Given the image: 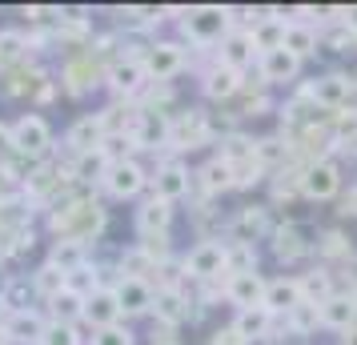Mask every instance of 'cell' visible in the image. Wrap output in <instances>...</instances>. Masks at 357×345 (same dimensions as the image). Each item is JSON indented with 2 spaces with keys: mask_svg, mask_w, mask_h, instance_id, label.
<instances>
[{
  "mask_svg": "<svg viewBox=\"0 0 357 345\" xmlns=\"http://www.w3.org/2000/svg\"><path fill=\"white\" fill-rule=\"evenodd\" d=\"M229 29H237V24H233V8H225V4H197V8H189L181 17V33L189 36L193 49L221 45L229 36Z\"/></svg>",
  "mask_w": 357,
  "mask_h": 345,
  "instance_id": "cell-1",
  "label": "cell"
},
{
  "mask_svg": "<svg viewBox=\"0 0 357 345\" xmlns=\"http://www.w3.org/2000/svg\"><path fill=\"white\" fill-rule=\"evenodd\" d=\"M217 141L213 132V116L205 109H181L169 113V153H193Z\"/></svg>",
  "mask_w": 357,
  "mask_h": 345,
  "instance_id": "cell-2",
  "label": "cell"
},
{
  "mask_svg": "<svg viewBox=\"0 0 357 345\" xmlns=\"http://www.w3.org/2000/svg\"><path fill=\"white\" fill-rule=\"evenodd\" d=\"M105 72H109V65L84 45V49L65 56V65H61V89H65L68 97H84V93H93L105 81Z\"/></svg>",
  "mask_w": 357,
  "mask_h": 345,
  "instance_id": "cell-3",
  "label": "cell"
},
{
  "mask_svg": "<svg viewBox=\"0 0 357 345\" xmlns=\"http://www.w3.org/2000/svg\"><path fill=\"white\" fill-rule=\"evenodd\" d=\"M52 153V125L40 113H24L13 121V157L49 161Z\"/></svg>",
  "mask_w": 357,
  "mask_h": 345,
  "instance_id": "cell-4",
  "label": "cell"
},
{
  "mask_svg": "<svg viewBox=\"0 0 357 345\" xmlns=\"http://www.w3.org/2000/svg\"><path fill=\"white\" fill-rule=\"evenodd\" d=\"M185 273L193 285H209V281H225V241L221 237H201L185 257Z\"/></svg>",
  "mask_w": 357,
  "mask_h": 345,
  "instance_id": "cell-5",
  "label": "cell"
},
{
  "mask_svg": "<svg viewBox=\"0 0 357 345\" xmlns=\"http://www.w3.org/2000/svg\"><path fill=\"white\" fill-rule=\"evenodd\" d=\"M309 97H313V109H321L325 116H333V113H341V109H349V100H354V81H349V72L329 68V72H321V77L309 81Z\"/></svg>",
  "mask_w": 357,
  "mask_h": 345,
  "instance_id": "cell-6",
  "label": "cell"
},
{
  "mask_svg": "<svg viewBox=\"0 0 357 345\" xmlns=\"http://www.w3.org/2000/svg\"><path fill=\"white\" fill-rule=\"evenodd\" d=\"M105 84L113 89L116 100H141V93L153 84V77H149L141 56H116V65H109V72H105Z\"/></svg>",
  "mask_w": 357,
  "mask_h": 345,
  "instance_id": "cell-7",
  "label": "cell"
},
{
  "mask_svg": "<svg viewBox=\"0 0 357 345\" xmlns=\"http://www.w3.org/2000/svg\"><path fill=\"white\" fill-rule=\"evenodd\" d=\"M141 61H145V68H149L153 81L173 84V77H181L185 65H189V52H185L181 40H153V45L141 52Z\"/></svg>",
  "mask_w": 357,
  "mask_h": 345,
  "instance_id": "cell-8",
  "label": "cell"
},
{
  "mask_svg": "<svg viewBox=\"0 0 357 345\" xmlns=\"http://www.w3.org/2000/svg\"><path fill=\"white\" fill-rule=\"evenodd\" d=\"M149 185H153V177H149L145 169H141V161L132 157V161L109 164V173H105L100 189H105V193H109L113 201H132V197H141Z\"/></svg>",
  "mask_w": 357,
  "mask_h": 345,
  "instance_id": "cell-9",
  "label": "cell"
},
{
  "mask_svg": "<svg viewBox=\"0 0 357 345\" xmlns=\"http://www.w3.org/2000/svg\"><path fill=\"white\" fill-rule=\"evenodd\" d=\"M341 193V164L333 157L309 161L301 173V197L305 201H337Z\"/></svg>",
  "mask_w": 357,
  "mask_h": 345,
  "instance_id": "cell-10",
  "label": "cell"
},
{
  "mask_svg": "<svg viewBox=\"0 0 357 345\" xmlns=\"http://www.w3.org/2000/svg\"><path fill=\"white\" fill-rule=\"evenodd\" d=\"M109 141V132H105V121L100 113H84L77 116L73 125L65 129V148H68V161H77V157H89V153H100Z\"/></svg>",
  "mask_w": 357,
  "mask_h": 345,
  "instance_id": "cell-11",
  "label": "cell"
},
{
  "mask_svg": "<svg viewBox=\"0 0 357 345\" xmlns=\"http://www.w3.org/2000/svg\"><path fill=\"white\" fill-rule=\"evenodd\" d=\"M153 193L165 197L169 205H177L193 193V173H189V164L177 161V157H165L157 164V173H153Z\"/></svg>",
  "mask_w": 357,
  "mask_h": 345,
  "instance_id": "cell-12",
  "label": "cell"
},
{
  "mask_svg": "<svg viewBox=\"0 0 357 345\" xmlns=\"http://www.w3.org/2000/svg\"><path fill=\"white\" fill-rule=\"evenodd\" d=\"M197 301L185 289H157V301H153V325H165V329H181L185 321L197 317Z\"/></svg>",
  "mask_w": 357,
  "mask_h": 345,
  "instance_id": "cell-13",
  "label": "cell"
},
{
  "mask_svg": "<svg viewBox=\"0 0 357 345\" xmlns=\"http://www.w3.org/2000/svg\"><path fill=\"white\" fill-rule=\"evenodd\" d=\"M269 249H273V257L281 265H297L313 253V241H309V233L301 229L297 221H281V225L269 233Z\"/></svg>",
  "mask_w": 357,
  "mask_h": 345,
  "instance_id": "cell-14",
  "label": "cell"
},
{
  "mask_svg": "<svg viewBox=\"0 0 357 345\" xmlns=\"http://www.w3.org/2000/svg\"><path fill=\"white\" fill-rule=\"evenodd\" d=\"M241 89H245V72L221 65L217 56H213L209 65H205V72H201V93L209 100H217V105H221V100H237Z\"/></svg>",
  "mask_w": 357,
  "mask_h": 345,
  "instance_id": "cell-15",
  "label": "cell"
},
{
  "mask_svg": "<svg viewBox=\"0 0 357 345\" xmlns=\"http://www.w3.org/2000/svg\"><path fill=\"white\" fill-rule=\"evenodd\" d=\"M273 217H269V205H241L237 217H233V225H229V241H249V245H257V241H269V233H273Z\"/></svg>",
  "mask_w": 357,
  "mask_h": 345,
  "instance_id": "cell-16",
  "label": "cell"
},
{
  "mask_svg": "<svg viewBox=\"0 0 357 345\" xmlns=\"http://www.w3.org/2000/svg\"><path fill=\"white\" fill-rule=\"evenodd\" d=\"M217 61H221V65H229V68H237V72H245L253 61H261V52H257V45H253L249 24L229 29V36L217 45Z\"/></svg>",
  "mask_w": 357,
  "mask_h": 345,
  "instance_id": "cell-17",
  "label": "cell"
},
{
  "mask_svg": "<svg viewBox=\"0 0 357 345\" xmlns=\"http://www.w3.org/2000/svg\"><path fill=\"white\" fill-rule=\"evenodd\" d=\"M113 293H116V305H121L125 317H145V313H153V301H157V289L137 277H116Z\"/></svg>",
  "mask_w": 357,
  "mask_h": 345,
  "instance_id": "cell-18",
  "label": "cell"
},
{
  "mask_svg": "<svg viewBox=\"0 0 357 345\" xmlns=\"http://www.w3.org/2000/svg\"><path fill=\"white\" fill-rule=\"evenodd\" d=\"M301 56H293L289 49H273V52H265L257 61V77H261V84H269V89H277V84H289V81H297L301 77Z\"/></svg>",
  "mask_w": 357,
  "mask_h": 345,
  "instance_id": "cell-19",
  "label": "cell"
},
{
  "mask_svg": "<svg viewBox=\"0 0 357 345\" xmlns=\"http://www.w3.org/2000/svg\"><path fill=\"white\" fill-rule=\"evenodd\" d=\"M265 289H269V281L261 277V273L225 277V301L233 309H257V305H265Z\"/></svg>",
  "mask_w": 357,
  "mask_h": 345,
  "instance_id": "cell-20",
  "label": "cell"
},
{
  "mask_svg": "<svg viewBox=\"0 0 357 345\" xmlns=\"http://www.w3.org/2000/svg\"><path fill=\"white\" fill-rule=\"evenodd\" d=\"M285 29H289V13H281V8H265L257 24H249L253 45H257L261 56L273 49H285Z\"/></svg>",
  "mask_w": 357,
  "mask_h": 345,
  "instance_id": "cell-21",
  "label": "cell"
},
{
  "mask_svg": "<svg viewBox=\"0 0 357 345\" xmlns=\"http://www.w3.org/2000/svg\"><path fill=\"white\" fill-rule=\"evenodd\" d=\"M45 329H49V317L36 309H20L8 317V325H4V337L13 345H40V337H45Z\"/></svg>",
  "mask_w": 357,
  "mask_h": 345,
  "instance_id": "cell-22",
  "label": "cell"
},
{
  "mask_svg": "<svg viewBox=\"0 0 357 345\" xmlns=\"http://www.w3.org/2000/svg\"><path fill=\"white\" fill-rule=\"evenodd\" d=\"M45 81H49V77H45L36 65H29V61H20V65H13V68L0 72V89H4V97H36Z\"/></svg>",
  "mask_w": 357,
  "mask_h": 345,
  "instance_id": "cell-23",
  "label": "cell"
},
{
  "mask_svg": "<svg viewBox=\"0 0 357 345\" xmlns=\"http://www.w3.org/2000/svg\"><path fill=\"white\" fill-rule=\"evenodd\" d=\"M233 325L241 329V337L253 345V342H269V337H273V329L281 325V317L269 313L265 305H257V309H237V313H233Z\"/></svg>",
  "mask_w": 357,
  "mask_h": 345,
  "instance_id": "cell-24",
  "label": "cell"
},
{
  "mask_svg": "<svg viewBox=\"0 0 357 345\" xmlns=\"http://www.w3.org/2000/svg\"><path fill=\"white\" fill-rule=\"evenodd\" d=\"M121 305H116V293L113 285L109 289H97V293L84 301V325H93V333L97 329H109V325H121Z\"/></svg>",
  "mask_w": 357,
  "mask_h": 345,
  "instance_id": "cell-25",
  "label": "cell"
},
{
  "mask_svg": "<svg viewBox=\"0 0 357 345\" xmlns=\"http://www.w3.org/2000/svg\"><path fill=\"white\" fill-rule=\"evenodd\" d=\"M357 325V301L354 293H333L329 301H321V329H333V333H345V329Z\"/></svg>",
  "mask_w": 357,
  "mask_h": 345,
  "instance_id": "cell-26",
  "label": "cell"
},
{
  "mask_svg": "<svg viewBox=\"0 0 357 345\" xmlns=\"http://www.w3.org/2000/svg\"><path fill=\"white\" fill-rule=\"evenodd\" d=\"M305 297H301V281L297 277H273L269 281V289H265V309L277 313V317H285L301 305Z\"/></svg>",
  "mask_w": 357,
  "mask_h": 345,
  "instance_id": "cell-27",
  "label": "cell"
},
{
  "mask_svg": "<svg viewBox=\"0 0 357 345\" xmlns=\"http://www.w3.org/2000/svg\"><path fill=\"white\" fill-rule=\"evenodd\" d=\"M169 225H173V205L157 193H149L137 209V233H169Z\"/></svg>",
  "mask_w": 357,
  "mask_h": 345,
  "instance_id": "cell-28",
  "label": "cell"
},
{
  "mask_svg": "<svg viewBox=\"0 0 357 345\" xmlns=\"http://www.w3.org/2000/svg\"><path fill=\"white\" fill-rule=\"evenodd\" d=\"M313 253H317L325 265L354 261V257H357V249H354V241H349V233H345V229H325V233H317Z\"/></svg>",
  "mask_w": 357,
  "mask_h": 345,
  "instance_id": "cell-29",
  "label": "cell"
},
{
  "mask_svg": "<svg viewBox=\"0 0 357 345\" xmlns=\"http://www.w3.org/2000/svg\"><path fill=\"white\" fill-rule=\"evenodd\" d=\"M285 49H289L293 56H301V61L317 56V49H321V29H317V24L289 20V29H285Z\"/></svg>",
  "mask_w": 357,
  "mask_h": 345,
  "instance_id": "cell-30",
  "label": "cell"
},
{
  "mask_svg": "<svg viewBox=\"0 0 357 345\" xmlns=\"http://www.w3.org/2000/svg\"><path fill=\"white\" fill-rule=\"evenodd\" d=\"M261 253L249 241H225V277H241V273H261Z\"/></svg>",
  "mask_w": 357,
  "mask_h": 345,
  "instance_id": "cell-31",
  "label": "cell"
},
{
  "mask_svg": "<svg viewBox=\"0 0 357 345\" xmlns=\"http://www.w3.org/2000/svg\"><path fill=\"white\" fill-rule=\"evenodd\" d=\"M301 297L305 301H313V305H321V301H329V297L337 293V285H333V269L329 265H313L309 273H301Z\"/></svg>",
  "mask_w": 357,
  "mask_h": 345,
  "instance_id": "cell-32",
  "label": "cell"
},
{
  "mask_svg": "<svg viewBox=\"0 0 357 345\" xmlns=\"http://www.w3.org/2000/svg\"><path fill=\"white\" fill-rule=\"evenodd\" d=\"M281 321H285V333H293V337H313V333L321 329V305L301 301V305L293 313H285Z\"/></svg>",
  "mask_w": 357,
  "mask_h": 345,
  "instance_id": "cell-33",
  "label": "cell"
},
{
  "mask_svg": "<svg viewBox=\"0 0 357 345\" xmlns=\"http://www.w3.org/2000/svg\"><path fill=\"white\" fill-rule=\"evenodd\" d=\"M49 321H61V325H84V297H77L73 289L56 293L49 301Z\"/></svg>",
  "mask_w": 357,
  "mask_h": 345,
  "instance_id": "cell-34",
  "label": "cell"
},
{
  "mask_svg": "<svg viewBox=\"0 0 357 345\" xmlns=\"http://www.w3.org/2000/svg\"><path fill=\"white\" fill-rule=\"evenodd\" d=\"M29 281H33V293L40 297V301H52L56 293H65V289H68V273H65V269H56L52 261H45Z\"/></svg>",
  "mask_w": 357,
  "mask_h": 345,
  "instance_id": "cell-35",
  "label": "cell"
},
{
  "mask_svg": "<svg viewBox=\"0 0 357 345\" xmlns=\"http://www.w3.org/2000/svg\"><path fill=\"white\" fill-rule=\"evenodd\" d=\"M137 145L141 148H169V113H145L141 116Z\"/></svg>",
  "mask_w": 357,
  "mask_h": 345,
  "instance_id": "cell-36",
  "label": "cell"
},
{
  "mask_svg": "<svg viewBox=\"0 0 357 345\" xmlns=\"http://www.w3.org/2000/svg\"><path fill=\"white\" fill-rule=\"evenodd\" d=\"M49 261L56 269H65V273H77L81 265H89V245H81V241H52Z\"/></svg>",
  "mask_w": 357,
  "mask_h": 345,
  "instance_id": "cell-37",
  "label": "cell"
},
{
  "mask_svg": "<svg viewBox=\"0 0 357 345\" xmlns=\"http://www.w3.org/2000/svg\"><path fill=\"white\" fill-rule=\"evenodd\" d=\"M29 61V36L20 29H0V72Z\"/></svg>",
  "mask_w": 357,
  "mask_h": 345,
  "instance_id": "cell-38",
  "label": "cell"
},
{
  "mask_svg": "<svg viewBox=\"0 0 357 345\" xmlns=\"http://www.w3.org/2000/svg\"><path fill=\"white\" fill-rule=\"evenodd\" d=\"M329 129H333V148H357V105L329 116Z\"/></svg>",
  "mask_w": 357,
  "mask_h": 345,
  "instance_id": "cell-39",
  "label": "cell"
},
{
  "mask_svg": "<svg viewBox=\"0 0 357 345\" xmlns=\"http://www.w3.org/2000/svg\"><path fill=\"white\" fill-rule=\"evenodd\" d=\"M153 269H157V265L149 261L145 253H141V249H137V241H132L129 249H125V253H121V257H116V273H121V277H137V281H153Z\"/></svg>",
  "mask_w": 357,
  "mask_h": 345,
  "instance_id": "cell-40",
  "label": "cell"
},
{
  "mask_svg": "<svg viewBox=\"0 0 357 345\" xmlns=\"http://www.w3.org/2000/svg\"><path fill=\"white\" fill-rule=\"evenodd\" d=\"M137 249H141L153 265L173 261V237H169V233H137Z\"/></svg>",
  "mask_w": 357,
  "mask_h": 345,
  "instance_id": "cell-41",
  "label": "cell"
},
{
  "mask_svg": "<svg viewBox=\"0 0 357 345\" xmlns=\"http://www.w3.org/2000/svg\"><path fill=\"white\" fill-rule=\"evenodd\" d=\"M321 49L349 52V49H357V33L345 24V20H333V24H325V29H321Z\"/></svg>",
  "mask_w": 357,
  "mask_h": 345,
  "instance_id": "cell-42",
  "label": "cell"
},
{
  "mask_svg": "<svg viewBox=\"0 0 357 345\" xmlns=\"http://www.w3.org/2000/svg\"><path fill=\"white\" fill-rule=\"evenodd\" d=\"M29 297H33V281H24V277H13V281H4V285H0V301H4L13 313L33 309V305H29Z\"/></svg>",
  "mask_w": 357,
  "mask_h": 345,
  "instance_id": "cell-43",
  "label": "cell"
},
{
  "mask_svg": "<svg viewBox=\"0 0 357 345\" xmlns=\"http://www.w3.org/2000/svg\"><path fill=\"white\" fill-rule=\"evenodd\" d=\"M40 345H84L81 325H61V321H49V329H45Z\"/></svg>",
  "mask_w": 357,
  "mask_h": 345,
  "instance_id": "cell-44",
  "label": "cell"
},
{
  "mask_svg": "<svg viewBox=\"0 0 357 345\" xmlns=\"http://www.w3.org/2000/svg\"><path fill=\"white\" fill-rule=\"evenodd\" d=\"M89 345H137V333H132L125 321L121 325H109V329H97L93 337H89Z\"/></svg>",
  "mask_w": 357,
  "mask_h": 345,
  "instance_id": "cell-45",
  "label": "cell"
},
{
  "mask_svg": "<svg viewBox=\"0 0 357 345\" xmlns=\"http://www.w3.org/2000/svg\"><path fill=\"white\" fill-rule=\"evenodd\" d=\"M205 345H249V342L241 337V329L233 325V321H225V325H217V329H213V333H209V342H205Z\"/></svg>",
  "mask_w": 357,
  "mask_h": 345,
  "instance_id": "cell-46",
  "label": "cell"
},
{
  "mask_svg": "<svg viewBox=\"0 0 357 345\" xmlns=\"http://www.w3.org/2000/svg\"><path fill=\"white\" fill-rule=\"evenodd\" d=\"M8 157H13V125L0 121V161H8Z\"/></svg>",
  "mask_w": 357,
  "mask_h": 345,
  "instance_id": "cell-47",
  "label": "cell"
},
{
  "mask_svg": "<svg viewBox=\"0 0 357 345\" xmlns=\"http://www.w3.org/2000/svg\"><path fill=\"white\" fill-rule=\"evenodd\" d=\"M337 213H341V217H357V185L349 189V197L341 201V209H337Z\"/></svg>",
  "mask_w": 357,
  "mask_h": 345,
  "instance_id": "cell-48",
  "label": "cell"
},
{
  "mask_svg": "<svg viewBox=\"0 0 357 345\" xmlns=\"http://www.w3.org/2000/svg\"><path fill=\"white\" fill-rule=\"evenodd\" d=\"M341 345H357V325H354V329H345V333H341Z\"/></svg>",
  "mask_w": 357,
  "mask_h": 345,
  "instance_id": "cell-49",
  "label": "cell"
},
{
  "mask_svg": "<svg viewBox=\"0 0 357 345\" xmlns=\"http://www.w3.org/2000/svg\"><path fill=\"white\" fill-rule=\"evenodd\" d=\"M345 24H349V29L357 33V4H349V13H345Z\"/></svg>",
  "mask_w": 357,
  "mask_h": 345,
  "instance_id": "cell-50",
  "label": "cell"
},
{
  "mask_svg": "<svg viewBox=\"0 0 357 345\" xmlns=\"http://www.w3.org/2000/svg\"><path fill=\"white\" fill-rule=\"evenodd\" d=\"M349 81H354V93H357V68H349Z\"/></svg>",
  "mask_w": 357,
  "mask_h": 345,
  "instance_id": "cell-51",
  "label": "cell"
},
{
  "mask_svg": "<svg viewBox=\"0 0 357 345\" xmlns=\"http://www.w3.org/2000/svg\"><path fill=\"white\" fill-rule=\"evenodd\" d=\"M354 301H357V289H354Z\"/></svg>",
  "mask_w": 357,
  "mask_h": 345,
  "instance_id": "cell-52",
  "label": "cell"
},
{
  "mask_svg": "<svg viewBox=\"0 0 357 345\" xmlns=\"http://www.w3.org/2000/svg\"><path fill=\"white\" fill-rule=\"evenodd\" d=\"M0 261H4V257H0Z\"/></svg>",
  "mask_w": 357,
  "mask_h": 345,
  "instance_id": "cell-53",
  "label": "cell"
}]
</instances>
